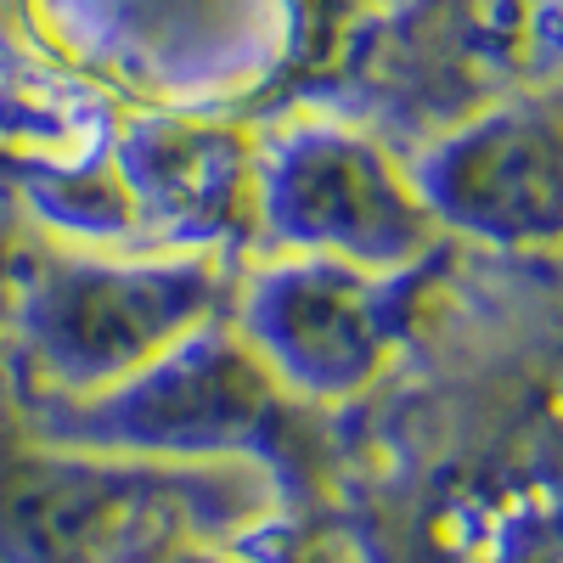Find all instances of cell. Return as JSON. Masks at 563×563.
I'll list each match as a JSON object with an SVG mask.
<instances>
[{
	"label": "cell",
	"instance_id": "obj_1",
	"mask_svg": "<svg viewBox=\"0 0 563 563\" xmlns=\"http://www.w3.org/2000/svg\"><path fill=\"white\" fill-rule=\"evenodd\" d=\"M530 85V0H378L344 29L327 108L411 153Z\"/></svg>",
	"mask_w": 563,
	"mask_h": 563
},
{
	"label": "cell",
	"instance_id": "obj_2",
	"mask_svg": "<svg viewBox=\"0 0 563 563\" xmlns=\"http://www.w3.org/2000/svg\"><path fill=\"white\" fill-rule=\"evenodd\" d=\"M254 238L271 254L411 271L440 249L411 158L339 108L271 124L254 141Z\"/></svg>",
	"mask_w": 563,
	"mask_h": 563
},
{
	"label": "cell",
	"instance_id": "obj_3",
	"mask_svg": "<svg viewBox=\"0 0 563 563\" xmlns=\"http://www.w3.org/2000/svg\"><path fill=\"white\" fill-rule=\"evenodd\" d=\"M231 288L238 276L220 254L130 243L119 254H68L45 271L34 350L63 395L90 400L220 321L231 310Z\"/></svg>",
	"mask_w": 563,
	"mask_h": 563
},
{
	"label": "cell",
	"instance_id": "obj_4",
	"mask_svg": "<svg viewBox=\"0 0 563 563\" xmlns=\"http://www.w3.org/2000/svg\"><path fill=\"white\" fill-rule=\"evenodd\" d=\"M422 271H366L344 260L265 254L231 288L225 321L294 400H350L372 389L406 350Z\"/></svg>",
	"mask_w": 563,
	"mask_h": 563
},
{
	"label": "cell",
	"instance_id": "obj_5",
	"mask_svg": "<svg viewBox=\"0 0 563 563\" xmlns=\"http://www.w3.org/2000/svg\"><path fill=\"white\" fill-rule=\"evenodd\" d=\"M288 411L294 395L220 316L124 384L79 400V440L141 462H271Z\"/></svg>",
	"mask_w": 563,
	"mask_h": 563
},
{
	"label": "cell",
	"instance_id": "obj_6",
	"mask_svg": "<svg viewBox=\"0 0 563 563\" xmlns=\"http://www.w3.org/2000/svg\"><path fill=\"white\" fill-rule=\"evenodd\" d=\"M417 198L440 238L496 254L563 249V97L512 90L411 153Z\"/></svg>",
	"mask_w": 563,
	"mask_h": 563
},
{
	"label": "cell",
	"instance_id": "obj_7",
	"mask_svg": "<svg viewBox=\"0 0 563 563\" xmlns=\"http://www.w3.org/2000/svg\"><path fill=\"white\" fill-rule=\"evenodd\" d=\"M119 192L153 249L225 254L254 238V141L231 124L141 119L119 147Z\"/></svg>",
	"mask_w": 563,
	"mask_h": 563
},
{
	"label": "cell",
	"instance_id": "obj_8",
	"mask_svg": "<svg viewBox=\"0 0 563 563\" xmlns=\"http://www.w3.org/2000/svg\"><path fill=\"white\" fill-rule=\"evenodd\" d=\"M530 79H563V0H530Z\"/></svg>",
	"mask_w": 563,
	"mask_h": 563
},
{
	"label": "cell",
	"instance_id": "obj_9",
	"mask_svg": "<svg viewBox=\"0 0 563 563\" xmlns=\"http://www.w3.org/2000/svg\"><path fill=\"white\" fill-rule=\"evenodd\" d=\"M164 563H254V558L225 552V547H214V541H186V547H175Z\"/></svg>",
	"mask_w": 563,
	"mask_h": 563
},
{
	"label": "cell",
	"instance_id": "obj_10",
	"mask_svg": "<svg viewBox=\"0 0 563 563\" xmlns=\"http://www.w3.org/2000/svg\"><path fill=\"white\" fill-rule=\"evenodd\" d=\"M378 0H316V12H321V23H333V29H350L361 12H372Z\"/></svg>",
	"mask_w": 563,
	"mask_h": 563
}]
</instances>
